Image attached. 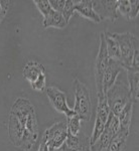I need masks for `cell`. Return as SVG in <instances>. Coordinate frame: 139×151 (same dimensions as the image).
I'll return each mask as SVG.
<instances>
[{
	"label": "cell",
	"mask_w": 139,
	"mask_h": 151,
	"mask_svg": "<svg viewBox=\"0 0 139 151\" xmlns=\"http://www.w3.org/2000/svg\"><path fill=\"white\" fill-rule=\"evenodd\" d=\"M8 135L11 143L22 151H30L40 139L35 108L26 98L14 101L8 116Z\"/></svg>",
	"instance_id": "obj_1"
},
{
	"label": "cell",
	"mask_w": 139,
	"mask_h": 151,
	"mask_svg": "<svg viewBox=\"0 0 139 151\" xmlns=\"http://www.w3.org/2000/svg\"><path fill=\"white\" fill-rule=\"evenodd\" d=\"M107 104L110 109V112L114 116L118 117L130 102H133L129 92L128 84L123 80H116L112 86L105 94Z\"/></svg>",
	"instance_id": "obj_2"
},
{
	"label": "cell",
	"mask_w": 139,
	"mask_h": 151,
	"mask_svg": "<svg viewBox=\"0 0 139 151\" xmlns=\"http://www.w3.org/2000/svg\"><path fill=\"white\" fill-rule=\"evenodd\" d=\"M113 37L117 40L120 48V63L124 70H129L132 64L133 55L139 50L138 38L131 32H112Z\"/></svg>",
	"instance_id": "obj_3"
},
{
	"label": "cell",
	"mask_w": 139,
	"mask_h": 151,
	"mask_svg": "<svg viewBox=\"0 0 139 151\" xmlns=\"http://www.w3.org/2000/svg\"><path fill=\"white\" fill-rule=\"evenodd\" d=\"M75 88V106L74 112L80 117L81 120L90 121L92 116V104L90 91L84 83L79 79L74 80Z\"/></svg>",
	"instance_id": "obj_4"
},
{
	"label": "cell",
	"mask_w": 139,
	"mask_h": 151,
	"mask_svg": "<svg viewBox=\"0 0 139 151\" xmlns=\"http://www.w3.org/2000/svg\"><path fill=\"white\" fill-rule=\"evenodd\" d=\"M98 97V104H97V113H96V120H95V125L93 128L92 135L90 137V145L93 144L97 139L99 138V136L101 135V133L103 132L105 125H106L107 121L109 119L111 112L110 109L107 104L106 96L103 93L97 94Z\"/></svg>",
	"instance_id": "obj_5"
},
{
	"label": "cell",
	"mask_w": 139,
	"mask_h": 151,
	"mask_svg": "<svg viewBox=\"0 0 139 151\" xmlns=\"http://www.w3.org/2000/svg\"><path fill=\"white\" fill-rule=\"evenodd\" d=\"M119 129H120V124H119L118 118L111 113L106 125H105L103 132L101 133L98 139L90 145L91 151H104L109 142L112 140V138L118 133Z\"/></svg>",
	"instance_id": "obj_6"
},
{
	"label": "cell",
	"mask_w": 139,
	"mask_h": 151,
	"mask_svg": "<svg viewBox=\"0 0 139 151\" xmlns=\"http://www.w3.org/2000/svg\"><path fill=\"white\" fill-rule=\"evenodd\" d=\"M68 136V126L66 121L55 123L48 127L41 137L45 138L50 149H57L62 147Z\"/></svg>",
	"instance_id": "obj_7"
},
{
	"label": "cell",
	"mask_w": 139,
	"mask_h": 151,
	"mask_svg": "<svg viewBox=\"0 0 139 151\" xmlns=\"http://www.w3.org/2000/svg\"><path fill=\"white\" fill-rule=\"evenodd\" d=\"M109 57L106 50V43H105L104 32L100 35V47L99 52L96 58V65H95V81H96L97 94L103 93L102 86H103V76L105 69H106L107 63H108Z\"/></svg>",
	"instance_id": "obj_8"
},
{
	"label": "cell",
	"mask_w": 139,
	"mask_h": 151,
	"mask_svg": "<svg viewBox=\"0 0 139 151\" xmlns=\"http://www.w3.org/2000/svg\"><path fill=\"white\" fill-rule=\"evenodd\" d=\"M46 96L48 98V101L50 102L52 106L60 113H64L67 117L75 115V112L73 109H71L67 102V95L64 91L58 89V87L50 86L45 89Z\"/></svg>",
	"instance_id": "obj_9"
},
{
	"label": "cell",
	"mask_w": 139,
	"mask_h": 151,
	"mask_svg": "<svg viewBox=\"0 0 139 151\" xmlns=\"http://www.w3.org/2000/svg\"><path fill=\"white\" fill-rule=\"evenodd\" d=\"M118 0H93L94 10L99 15L100 19H110L115 21L118 18Z\"/></svg>",
	"instance_id": "obj_10"
},
{
	"label": "cell",
	"mask_w": 139,
	"mask_h": 151,
	"mask_svg": "<svg viewBox=\"0 0 139 151\" xmlns=\"http://www.w3.org/2000/svg\"><path fill=\"white\" fill-rule=\"evenodd\" d=\"M124 69L120 62L109 58L103 76V86H102L103 94H106V92L113 86L114 83L116 82L117 78H118L119 74Z\"/></svg>",
	"instance_id": "obj_11"
},
{
	"label": "cell",
	"mask_w": 139,
	"mask_h": 151,
	"mask_svg": "<svg viewBox=\"0 0 139 151\" xmlns=\"http://www.w3.org/2000/svg\"><path fill=\"white\" fill-rule=\"evenodd\" d=\"M138 0H118L117 11L128 20L135 19L139 11Z\"/></svg>",
	"instance_id": "obj_12"
},
{
	"label": "cell",
	"mask_w": 139,
	"mask_h": 151,
	"mask_svg": "<svg viewBox=\"0 0 139 151\" xmlns=\"http://www.w3.org/2000/svg\"><path fill=\"white\" fill-rule=\"evenodd\" d=\"M45 74V70L43 65L40 64L36 60H29L25 64L22 70V75L24 79L27 81L29 84L35 83L40 76Z\"/></svg>",
	"instance_id": "obj_13"
},
{
	"label": "cell",
	"mask_w": 139,
	"mask_h": 151,
	"mask_svg": "<svg viewBox=\"0 0 139 151\" xmlns=\"http://www.w3.org/2000/svg\"><path fill=\"white\" fill-rule=\"evenodd\" d=\"M75 11L80 13L85 18L89 19L95 23L101 22L99 15L95 12L93 7V0H78L75 6Z\"/></svg>",
	"instance_id": "obj_14"
},
{
	"label": "cell",
	"mask_w": 139,
	"mask_h": 151,
	"mask_svg": "<svg viewBox=\"0 0 139 151\" xmlns=\"http://www.w3.org/2000/svg\"><path fill=\"white\" fill-rule=\"evenodd\" d=\"M130 130L119 129L118 133L112 138L104 151H123L126 147V142L129 137Z\"/></svg>",
	"instance_id": "obj_15"
},
{
	"label": "cell",
	"mask_w": 139,
	"mask_h": 151,
	"mask_svg": "<svg viewBox=\"0 0 139 151\" xmlns=\"http://www.w3.org/2000/svg\"><path fill=\"white\" fill-rule=\"evenodd\" d=\"M42 25L45 28L48 27H55V28H65L68 25V22L66 21L63 14L55 9H52V11L43 17Z\"/></svg>",
	"instance_id": "obj_16"
},
{
	"label": "cell",
	"mask_w": 139,
	"mask_h": 151,
	"mask_svg": "<svg viewBox=\"0 0 139 151\" xmlns=\"http://www.w3.org/2000/svg\"><path fill=\"white\" fill-rule=\"evenodd\" d=\"M104 38H105L106 50H107V53H108L109 58H112V60L120 62V58H121L120 48H119V45H118V42H117V40L113 37V35H112V32L105 31Z\"/></svg>",
	"instance_id": "obj_17"
},
{
	"label": "cell",
	"mask_w": 139,
	"mask_h": 151,
	"mask_svg": "<svg viewBox=\"0 0 139 151\" xmlns=\"http://www.w3.org/2000/svg\"><path fill=\"white\" fill-rule=\"evenodd\" d=\"M127 72V80L130 96L133 103L138 102L139 95V72L134 70H126Z\"/></svg>",
	"instance_id": "obj_18"
},
{
	"label": "cell",
	"mask_w": 139,
	"mask_h": 151,
	"mask_svg": "<svg viewBox=\"0 0 139 151\" xmlns=\"http://www.w3.org/2000/svg\"><path fill=\"white\" fill-rule=\"evenodd\" d=\"M133 102H130L123 111L120 113L117 118L119 120V124H120L121 129H126V130H130L131 126V119H132V113H133Z\"/></svg>",
	"instance_id": "obj_19"
},
{
	"label": "cell",
	"mask_w": 139,
	"mask_h": 151,
	"mask_svg": "<svg viewBox=\"0 0 139 151\" xmlns=\"http://www.w3.org/2000/svg\"><path fill=\"white\" fill-rule=\"evenodd\" d=\"M81 119L80 117L75 114L73 116L67 117V126H68V134L71 135H78L80 133V129H81Z\"/></svg>",
	"instance_id": "obj_20"
},
{
	"label": "cell",
	"mask_w": 139,
	"mask_h": 151,
	"mask_svg": "<svg viewBox=\"0 0 139 151\" xmlns=\"http://www.w3.org/2000/svg\"><path fill=\"white\" fill-rule=\"evenodd\" d=\"M78 0H66L65 2V6L64 9L62 11V14L64 16V18L66 19L68 23H69L71 17L74 15V12H75V6L77 4Z\"/></svg>",
	"instance_id": "obj_21"
},
{
	"label": "cell",
	"mask_w": 139,
	"mask_h": 151,
	"mask_svg": "<svg viewBox=\"0 0 139 151\" xmlns=\"http://www.w3.org/2000/svg\"><path fill=\"white\" fill-rule=\"evenodd\" d=\"M33 2H35V4L37 7V9L40 10V13L42 14L43 17L52 11L53 7L50 4V0H35Z\"/></svg>",
	"instance_id": "obj_22"
},
{
	"label": "cell",
	"mask_w": 139,
	"mask_h": 151,
	"mask_svg": "<svg viewBox=\"0 0 139 151\" xmlns=\"http://www.w3.org/2000/svg\"><path fill=\"white\" fill-rule=\"evenodd\" d=\"M45 85H46V75H42L38 78L37 80L30 84V87L32 90H35L36 92H43L45 89Z\"/></svg>",
	"instance_id": "obj_23"
},
{
	"label": "cell",
	"mask_w": 139,
	"mask_h": 151,
	"mask_svg": "<svg viewBox=\"0 0 139 151\" xmlns=\"http://www.w3.org/2000/svg\"><path fill=\"white\" fill-rule=\"evenodd\" d=\"M10 3L11 1L9 0H0V24L4 20L7 12L10 8Z\"/></svg>",
	"instance_id": "obj_24"
},
{
	"label": "cell",
	"mask_w": 139,
	"mask_h": 151,
	"mask_svg": "<svg viewBox=\"0 0 139 151\" xmlns=\"http://www.w3.org/2000/svg\"><path fill=\"white\" fill-rule=\"evenodd\" d=\"M37 151H50L48 143H46V141L45 140V138L43 137L40 138V146H38Z\"/></svg>",
	"instance_id": "obj_25"
},
{
	"label": "cell",
	"mask_w": 139,
	"mask_h": 151,
	"mask_svg": "<svg viewBox=\"0 0 139 151\" xmlns=\"http://www.w3.org/2000/svg\"><path fill=\"white\" fill-rule=\"evenodd\" d=\"M83 148H70L65 144L62 145V150L63 151H83Z\"/></svg>",
	"instance_id": "obj_26"
},
{
	"label": "cell",
	"mask_w": 139,
	"mask_h": 151,
	"mask_svg": "<svg viewBox=\"0 0 139 151\" xmlns=\"http://www.w3.org/2000/svg\"><path fill=\"white\" fill-rule=\"evenodd\" d=\"M83 151H91V149H90V144L84 146V148H83Z\"/></svg>",
	"instance_id": "obj_27"
},
{
	"label": "cell",
	"mask_w": 139,
	"mask_h": 151,
	"mask_svg": "<svg viewBox=\"0 0 139 151\" xmlns=\"http://www.w3.org/2000/svg\"><path fill=\"white\" fill-rule=\"evenodd\" d=\"M50 151H63V150H62V147H60V148H57V149H50Z\"/></svg>",
	"instance_id": "obj_28"
}]
</instances>
